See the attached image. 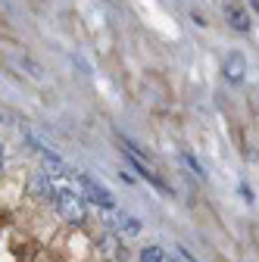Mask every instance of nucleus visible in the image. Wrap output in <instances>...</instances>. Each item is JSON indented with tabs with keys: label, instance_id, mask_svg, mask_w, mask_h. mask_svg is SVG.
Here are the masks:
<instances>
[{
	"label": "nucleus",
	"instance_id": "1",
	"mask_svg": "<svg viewBox=\"0 0 259 262\" xmlns=\"http://www.w3.org/2000/svg\"><path fill=\"white\" fill-rule=\"evenodd\" d=\"M53 206H56L59 219L69 222V225H84V219H88V203H84V196H81L75 187L59 190L56 200H53Z\"/></svg>",
	"mask_w": 259,
	"mask_h": 262
},
{
	"label": "nucleus",
	"instance_id": "2",
	"mask_svg": "<svg viewBox=\"0 0 259 262\" xmlns=\"http://www.w3.org/2000/svg\"><path fill=\"white\" fill-rule=\"evenodd\" d=\"M75 184H78V193L84 196V203L91 200V203L103 206V209L113 206V193H110V187H103L97 178H91V175H84V172H75Z\"/></svg>",
	"mask_w": 259,
	"mask_h": 262
},
{
	"label": "nucleus",
	"instance_id": "3",
	"mask_svg": "<svg viewBox=\"0 0 259 262\" xmlns=\"http://www.w3.org/2000/svg\"><path fill=\"white\" fill-rule=\"evenodd\" d=\"M100 259H106V262H125L128 259V250L119 241V234H103L100 237Z\"/></svg>",
	"mask_w": 259,
	"mask_h": 262
},
{
	"label": "nucleus",
	"instance_id": "4",
	"mask_svg": "<svg viewBox=\"0 0 259 262\" xmlns=\"http://www.w3.org/2000/svg\"><path fill=\"white\" fill-rule=\"evenodd\" d=\"M222 72H225V78H228L231 84H241L244 75H247V59H244V53H228V56H225Z\"/></svg>",
	"mask_w": 259,
	"mask_h": 262
},
{
	"label": "nucleus",
	"instance_id": "5",
	"mask_svg": "<svg viewBox=\"0 0 259 262\" xmlns=\"http://www.w3.org/2000/svg\"><path fill=\"white\" fill-rule=\"evenodd\" d=\"M225 22H228L234 31H250V25H253L247 7H241V4H225Z\"/></svg>",
	"mask_w": 259,
	"mask_h": 262
},
{
	"label": "nucleus",
	"instance_id": "6",
	"mask_svg": "<svg viewBox=\"0 0 259 262\" xmlns=\"http://www.w3.org/2000/svg\"><path fill=\"white\" fill-rule=\"evenodd\" d=\"M125 159H128V166H132L135 172H141V178H147V181H150V184H156L159 190H169V187H166V181L159 178V175H156V172H153V169L147 166V162H144V159H141L138 153H125Z\"/></svg>",
	"mask_w": 259,
	"mask_h": 262
},
{
	"label": "nucleus",
	"instance_id": "7",
	"mask_svg": "<svg viewBox=\"0 0 259 262\" xmlns=\"http://www.w3.org/2000/svg\"><path fill=\"white\" fill-rule=\"evenodd\" d=\"M166 259H169V256L159 250V247H144V250H141V262H166Z\"/></svg>",
	"mask_w": 259,
	"mask_h": 262
},
{
	"label": "nucleus",
	"instance_id": "8",
	"mask_svg": "<svg viewBox=\"0 0 259 262\" xmlns=\"http://www.w3.org/2000/svg\"><path fill=\"white\" fill-rule=\"evenodd\" d=\"M119 228H122L125 234H141V222H138L135 215H122V219H119Z\"/></svg>",
	"mask_w": 259,
	"mask_h": 262
},
{
	"label": "nucleus",
	"instance_id": "9",
	"mask_svg": "<svg viewBox=\"0 0 259 262\" xmlns=\"http://www.w3.org/2000/svg\"><path fill=\"white\" fill-rule=\"evenodd\" d=\"M181 159H184V166H187V169H190L193 175H200V178L206 175V172H203V166H200L197 159H193V153H187V150H184V153H181Z\"/></svg>",
	"mask_w": 259,
	"mask_h": 262
},
{
	"label": "nucleus",
	"instance_id": "10",
	"mask_svg": "<svg viewBox=\"0 0 259 262\" xmlns=\"http://www.w3.org/2000/svg\"><path fill=\"white\" fill-rule=\"evenodd\" d=\"M241 193H244V200H247V203H250V200H253V190H250V187H247V184H244V187H241Z\"/></svg>",
	"mask_w": 259,
	"mask_h": 262
},
{
	"label": "nucleus",
	"instance_id": "11",
	"mask_svg": "<svg viewBox=\"0 0 259 262\" xmlns=\"http://www.w3.org/2000/svg\"><path fill=\"white\" fill-rule=\"evenodd\" d=\"M4 159H7V156H4V144H0V169H4Z\"/></svg>",
	"mask_w": 259,
	"mask_h": 262
},
{
	"label": "nucleus",
	"instance_id": "12",
	"mask_svg": "<svg viewBox=\"0 0 259 262\" xmlns=\"http://www.w3.org/2000/svg\"><path fill=\"white\" fill-rule=\"evenodd\" d=\"M253 7H256V10H259V0H253Z\"/></svg>",
	"mask_w": 259,
	"mask_h": 262
}]
</instances>
